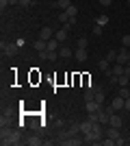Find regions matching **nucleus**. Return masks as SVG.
I'll return each mask as SVG.
<instances>
[{
	"mask_svg": "<svg viewBox=\"0 0 130 146\" xmlns=\"http://www.w3.org/2000/svg\"><path fill=\"white\" fill-rule=\"evenodd\" d=\"M0 48H2V52H5L7 57H15L20 52V46L15 42H2V44H0Z\"/></svg>",
	"mask_w": 130,
	"mask_h": 146,
	"instance_id": "nucleus-1",
	"label": "nucleus"
},
{
	"mask_svg": "<svg viewBox=\"0 0 130 146\" xmlns=\"http://www.w3.org/2000/svg\"><path fill=\"white\" fill-rule=\"evenodd\" d=\"M22 142V133H20L18 129H13L11 133H9V137H7L5 142H2V146H11V144H20Z\"/></svg>",
	"mask_w": 130,
	"mask_h": 146,
	"instance_id": "nucleus-2",
	"label": "nucleus"
},
{
	"mask_svg": "<svg viewBox=\"0 0 130 146\" xmlns=\"http://www.w3.org/2000/svg\"><path fill=\"white\" fill-rule=\"evenodd\" d=\"M128 59H130V48H122V50H117V63H122V66H126L128 63Z\"/></svg>",
	"mask_w": 130,
	"mask_h": 146,
	"instance_id": "nucleus-3",
	"label": "nucleus"
},
{
	"mask_svg": "<svg viewBox=\"0 0 130 146\" xmlns=\"http://www.w3.org/2000/svg\"><path fill=\"white\" fill-rule=\"evenodd\" d=\"M111 105H113V109H115V111H122V109L126 107V98H122V96L117 94V96L111 100Z\"/></svg>",
	"mask_w": 130,
	"mask_h": 146,
	"instance_id": "nucleus-4",
	"label": "nucleus"
},
{
	"mask_svg": "<svg viewBox=\"0 0 130 146\" xmlns=\"http://www.w3.org/2000/svg\"><path fill=\"white\" fill-rule=\"evenodd\" d=\"M85 109H87V113H95V111L102 109V105L95 103V100H85Z\"/></svg>",
	"mask_w": 130,
	"mask_h": 146,
	"instance_id": "nucleus-5",
	"label": "nucleus"
},
{
	"mask_svg": "<svg viewBox=\"0 0 130 146\" xmlns=\"http://www.w3.org/2000/svg\"><path fill=\"white\" fill-rule=\"evenodd\" d=\"M52 37H54V31L50 29V26H43V29L39 31V39H43V42H48Z\"/></svg>",
	"mask_w": 130,
	"mask_h": 146,
	"instance_id": "nucleus-6",
	"label": "nucleus"
},
{
	"mask_svg": "<svg viewBox=\"0 0 130 146\" xmlns=\"http://www.w3.org/2000/svg\"><path fill=\"white\" fill-rule=\"evenodd\" d=\"M108 124H111V127H117V129H122V124H124V120H122V116H119L117 111H115V113H113V116L108 118Z\"/></svg>",
	"mask_w": 130,
	"mask_h": 146,
	"instance_id": "nucleus-7",
	"label": "nucleus"
},
{
	"mask_svg": "<svg viewBox=\"0 0 130 146\" xmlns=\"http://www.w3.org/2000/svg\"><path fill=\"white\" fill-rule=\"evenodd\" d=\"M74 59L80 61V63H82V61H87V48H76L74 50Z\"/></svg>",
	"mask_w": 130,
	"mask_h": 146,
	"instance_id": "nucleus-8",
	"label": "nucleus"
},
{
	"mask_svg": "<svg viewBox=\"0 0 130 146\" xmlns=\"http://www.w3.org/2000/svg\"><path fill=\"white\" fill-rule=\"evenodd\" d=\"M108 118H111V116H108V111H106V109H100V111H98V122L108 124Z\"/></svg>",
	"mask_w": 130,
	"mask_h": 146,
	"instance_id": "nucleus-9",
	"label": "nucleus"
},
{
	"mask_svg": "<svg viewBox=\"0 0 130 146\" xmlns=\"http://www.w3.org/2000/svg\"><path fill=\"white\" fill-rule=\"evenodd\" d=\"M124 72H126V66H122V63L115 61V63H113V74H115V76H122Z\"/></svg>",
	"mask_w": 130,
	"mask_h": 146,
	"instance_id": "nucleus-10",
	"label": "nucleus"
},
{
	"mask_svg": "<svg viewBox=\"0 0 130 146\" xmlns=\"http://www.w3.org/2000/svg\"><path fill=\"white\" fill-rule=\"evenodd\" d=\"M67 33H69L67 29H61V31H56V33H54V37H56L61 44H65V39H67Z\"/></svg>",
	"mask_w": 130,
	"mask_h": 146,
	"instance_id": "nucleus-11",
	"label": "nucleus"
},
{
	"mask_svg": "<svg viewBox=\"0 0 130 146\" xmlns=\"http://www.w3.org/2000/svg\"><path fill=\"white\" fill-rule=\"evenodd\" d=\"M106 137H111V140H119V129H117V127H108Z\"/></svg>",
	"mask_w": 130,
	"mask_h": 146,
	"instance_id": "nucleus-12",
	"label": "nucleus"
},
{
	"mask_svg": "<svg viewBox=\"0 0 130 146\" xmlns=\"http://www.w3.org/2000/svg\"><path fill=\"white\" fill-rule=\"evenodd\" d=\"M26 144L28 146H39V144H43V140L39 137V135H31V137L26 140Z\"/></svg>",
	"mask_w": 130,
	"mask_h": 146,
	"instance_id": "nucleus-13",
	"label": "nucleus"
},
{
	"mask_svg": "<svg viewBox=\"0 0 130 146\" xmlns=\"http://www.w3.org/2000/svg\"><path fill=\"white\" fill-rule=\"evenodd\" d=\"M59 55L67 59V57H72V55H74V50H72V48H67V46H63V44H61V48H59Z\"/></svg>",
	"mask_w": 130,
	"mask_h": 146,
	"instance_id": "nucleus-14",
	"label": "nucleus"
},
{
	"mask_svg": "<svg viewBox=\"0 0 130 146\" xmlns=\"http://www.w3.org/2000/svg\"><path fill=\"white\" fill-rule=\"evenodd\" d=\"M61 48V42L56 39V37H52V39H48V50H59Z\"/></svg>",
	"mask_w": 130,
	"mask_h": 146,
	"instance_id": "nucleus-15",
	"label": "nucleus"
},
{
	"mask_svg": "<svg viewBox=\"0 0 130 146\" xmlns=\"http://www.w3.org/2000/svg\"><path fill=\"white\" fill-rule=\"evenodd\" d=\"M35 50H37V52H43V50H48V42H43V39H37V42H35Z\"/></svg>",
	"mask_w": 130,
	"mask_h": 146,
	"instance_id": "nucleus-16",
	"label": "nucleus"
},
{
	"mask_svg": "<svg viewBox=\"0 0 130 146\" xmlns=\"http://www.w3.org/2000/svg\"><path fill=\"white\" fill-rule=\"evenodd\" d=\"M69 5H72L69 0H56V2H54V7L59 9V11H65V9H67Z\"/></svg>",
	"mask_w": 130,
	"mask_h": 146,
	"instance_id": "nucleus-17",
	"label": "nucleus"
},
{
	"mask_svg": "<svg viewBox=\"0 0 130 146\" xmlns=\"http://www.w3.org/2000/svg\"><path fill=\"white\" fill-rule=\"evenodd\" d=\"M93 100L100 103V105H104V92L100 90V87H95V96H93Z\"/></svg>",
	"mask_w": 130,
	"mask_h": 146,
	"instance_id": "nucleus-18",
	"label": "nucleus"
},
{
	"mask_svg": "<svg viewBox=\"0 0 130 146\" xmlns=\"http://www.w3.org/2000/svg\"><path fill=\"white\" fill-rule=\"evenodd\" d=\"M91 124H93L91 120H85V122H80V133H82V135H85V133H89V131H91Z\"/></svg>",
	"mask_w": 130,
	"mask_h": 146,
	"instance_id": "nucleus-19",
	"label": "nucleus"
},
{
	"mask_svg": "<svg viewBox=\"0 0 130 146\" xmlns=\"http://www.w3.org/2000/svg\"><path fill=\"white\" fill-rule=\"evenodd\" d=\"M56 57H61L59 50H46V61H56Z\"/></svg>",
	"mask_w": 130,
	"mask_h": 146,
	"instance_id": "nucleus-20",
	"label": "nucleus"
},
{
	"mask_svg": "<svg viewBox=\"0 0 130 146\" xmlns=\"http://www.w3.org/2000/svg\"><path fill=\"white\" fill-rule=\"evenodd\" d=\"M65 13L69 15V20H72V18H76V15H78V9H76V5H69L67 9H65Z\"/></svg>",
	"mask_w": 130,
	"mask_h": 146,
	"instance_id": "nucleus-21",
	"label": "nucleus"
},
{
	"mask_svg": "<svg viewBox=\"0 0 130 146\" xmlns=\"http://www.w3.org/2000/svg\"><path fill=\"white\" fill-rule=\"evenodd\" d=\"M117 83H119V85H122V87H128V85H130V76H126V74H122V76H119V79H117Z\"/></svg>",
	"mask_w": 130,
	"mask_h": 146,
	"instance_id": "nucleus-22",
	"label": "nucleus"
},
{
	"mask_svg": "<svg viewBox=\"0 0 130 146\" xmlns=\"http://www.w3.org/2000/svg\"><path fill=\"white\" fill-rule=\"evenodd\" d=\"M106 61L115 63V61H117V50H108V55H106Z\"/></svg>",
	"mask_w": 130,
	"mask_h": 146,
	"instance_id": "nucleus-23",
	"label": "nucleus"
},
{
	"mask_svg": "<svg viewBox=\"0 0 130 146\" xmlns=\"http://www.w3.org/2000/svg\"><path fill=\"white\" fill-rule=\"evenodd\" d=\"M56 20L65 24V22H69V15H67V13H65V11H59V15H56Z\"/></svg>",
	"mask_w": 130,
	"mask_h": 146,
	"instance_id": "nucleus-24",
	"label": "nucleus"
},
{
	"mask_svg": "<svg viewBox=\"0 0 130 146\" xmlns=\"http://www.w3.org/2000/svg\"><path fill=\"white\" fill-rule=\"evenodd\" d=\"M119 96H122V98H130V85L122 87V90H119Z\"/></svg>",
	"mask_w": 130,
	"mask_h": 146,
	"instance_id": "nucleus-25",
	"label": "nucleus"
},
{
	"mask_svg": "<svg viewBox=\"0 0 130 146\" xmlns=\"http://www.w3.org/2000/svg\"><path fill=\"white\" fill-rule=\"evenodd\" d=\"M106 22H108V18H106V15H98V20H95V24H100V26H104Z\"/></svg>",
	"mask_w": 130,
	"mask_h": 146,
	"instance_id": "nucleus-26",
	"label": "nucleus"
},
{
	"mask_svg": "<svg viewBox=\"0 0 130 146\" xmlns=\"http://www.w3.org/2000/svg\"><path fill=\"white\" fill-rule=\"evenodd\" d=\"M87 37H80V39H78V46H76V48H87Z\"/></svg>",
	"mask_w": 130,
	"mask_h": 146,
	"instance_id": "nucleus-27",
	"label": "nucleus"
},
{
	"mask_svg": "<svg viewBox=\"0 0 130 146\" xmlns=\"http://www.w3.org/2000/svg\"><path fill=\"white\" fill-rule=\"evenodd\" d=\"M122 44H124L126 48H130V35H124V37H122Z\"/></svg>",
	"mask_w": 130,
	"mask_h": 146,
	"instance_id": "nucleus-28",
	"label": "nucleus"
},
{
	"mask_svg": "<svg viewBox=\"0 0 130 146\" xmlns=\"http://www.w3.org/2000/svg\"><path fill=\"white\" fill-rule=\"evenodd\" d=\"M93 35H102V26H100V24L93 26Z\"/></svg>",
	"mask_w": 130,
	"mask_h": 146,
	"instance_id": "nucleus-29",
	"label": "nucleus"
},
{
	"mask_svg": "<svg viewBox=\"0 0 130 146\" xmlns=\"http://www.w3.org/2000/svg\"><path fill=\"white\" fill-rule=\"evenodd\" d=\"M33 0H20V7H31Z\"/></svg>",
	"mask_w": 130,
	"mask_h": 146,
	"instance_id": "nucleus-30",
	"label": "nucleus"
},
{
	"mask_svg": "<svg viewBox=\"0 0 130 146\" xmlns=\"http://www.w3.org/2000/svg\"><path fill=\"white\" fill-rule=\"evenodd\" d=\"M102 144H104V146H113V144H115V140H111V137H106V140L102 142Z\"/></svg>",
	"mask_w": 130,
	"mask_h": 146,
	"instance_id": "nucleus-31",
	"label": "nucleus"
},
{
	"mask_svg": "<svg viewBox=\"0 0 130 146\" xmlns=\"http://www.w3.org/2000/svg\"><path fill=\"white\" fill-rule=\"evenodd\" d=\"M7 7H9V0H0V9H2V11H5Z\"/></svg>",
	"mask_w": 130,
	"mask_h": 146,
	"instance_id": "nucleus-32",
	"label": "nucleus"
},
{
	"mask_svg": "<svg viewBox=\"0 0 130 146\" xmlns=\"http://www.w3.org/2000/svg\"><path fill=\"white\" fill-rule=\"evenodd\" d=\"M98 2H100L102 7H111V2H113V0H98Z\"/></svg>",
	"mask_w": 130,
	"mask_h": 146,
	"instance_id": "nucleus-33",
	"label": "nucleus"
},
{
	"mask_svg": "<svg viewBox=\"0 0 130 146\" xmlns=\"http://www.w3.org/2000/svg\"><path fill=\"white\" fill-rule=\"evenodd\" d=\"M126 111H130V98H126V107H124Z\"/></svg>",
	"mask_w": 130,
	"mask_h": 146,
	"instance_id": "nucleus-34",
	"label": "nucleus"
},
{
	"mask_svg": "<svg viewBox=\"0 0 130 146\" xmlns=\"http://www.w3.org/2000/svg\"><path fill=\"white\" fill-rule=\"evenodd\" d=\"M9 5H20V0H9Z\"/></svg>",
	"mask_w": 130,
	"mask_h": 146,
	"instance_id": "nucleus-35",
	"label": "nucleus"
},
{
	"mask_svg": "<svg viewBox=\"0 0 130 146\" xmlns=\"http://www.w3.org/2000/svg\"><path fill=\"white\" fill-rule=\"evenodd\" d=\"M126 66H128V68H130V59H128V63H126Z\"/></svg>",
	"mask_w": 130,
	"mask_h": 146,
	"instance_id": "nucleus-36",
	"label": "nucleus"
},
{
	"mask_svg": "<svg viewBox=\"0 0 130 146\" xmlns=\"http://www.w3.org/2000/svg\"><path fill=\"white\" fill-rule=\"evenodd\" d=\"M33 2H37V0H33Z\"/></svg>",
	"mask_w": 130,
	"mask_h": 146,
	"instance_id": "nucleus-37",
	"label": "nucleus"
}]
</instances>
